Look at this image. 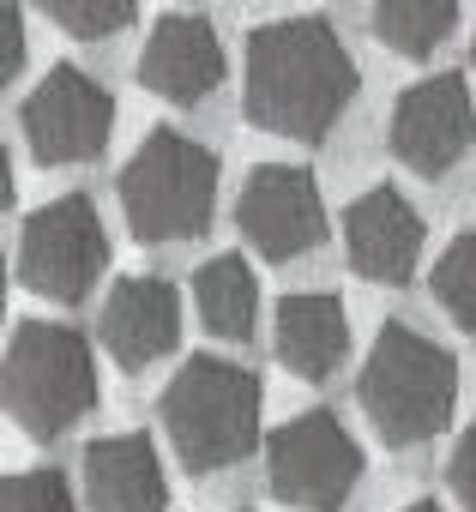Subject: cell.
Instances as JSON below:
<instances>
[{
    "label": "cell",
    "instance_id": "cell-1",
    "mask_svg": "<svg viewBox=\"0 0 476 512\" xmlns=\"http://www.w3.org/2000/svg\"><path fill=\"white\" fill-rule=\"evenodd\" d=\"M356 61L326 19H278L248 37V121L320 145L356 103Z\"/></svg>",
    "mask_w": 476,
    "mask_h": 512
},
{
    "label": "cell",
    "instance_id": "cell-2",
    "mask_svg": "<svg viewBox=\"0 0 476 512\" xmlns=\"http://www.w3.org/2000/svg\"><path fill=\"white\" fill-rule=\"evenodd\" d=\"M356 398H362V410H368V422L386 446H422L452 422L458 362H452V350H440L416 326L386 320L368 362H362Z\"/></svg>",
    "mask_w": 476,
    "mask_h": 512
},
{
    "label": "cell",
    "instance_id": "cell-3",
    "mask_svg": "<svg viewBox=\"0 0 476 512\" xmlns=\"http://www.w3.org/2000/svg\"><path fill=\"white\" fill-rule=\"evenodd\" d=\"M163 428L181 464L199 476L242 464L260 440V380L242 362L193 356L163 392Z\"/></svg>",
    "mask_w": 476,
    "mask_h": 512
},
{
    "label": "cell",
    "instance_id": "cell-4",
    "mask_svg": "<svg viewBox=\"0 0 476 512\" xmlns=\"http://www.w3.org/2000/svg\"><path fill=\"white\" fill-rule=\"evenodd\" d=\"M121 211L139 241L205 235L217 211V157L175 127L145 133V145L121 169Z\"/></svg>",
    "mask_w": 476,
    "mask_h": 512
},
{
    "label": "cell",
    "instance_id": "cell-5",
    "mask_svg": "<svg viewBox=\"0 0 476 512\" xmlns=\"http://www.w3.org/2000/svg\"><path fill=\"white\" fill-rule=\"evenodd\" d=\"M97 356L73 326L25 320L7 350V410L31 440H55L97 410Z\"/></svg>",
    "mask_w": 476,
    "mask_h": 512
},
{
    "label": "cell",
    "instance_id": "cell-6",
    "mask_svg": "<svg viewBox=\"0 0 476 512\" xmlns=\"http://www.w3.org/2000/svg\"><path fill=\"white\" fill-rule=\"evenodd\" d=\"M103 266H109V235L85 193H61L25 217V235H19L25 290H37L49 302H85L97 290Z\"/></svg>",
    "mask_w": 476,
    "mask_h": 512
},
{
    "label": "cell",
    "instance_id": "cell-7",
    "mask_svg": "<svg viewBox=\"0 0 476 512\" xmlns=\"http://www.w3.org/2000/svg\"><path fill=\"white\" fill-rule=\"evenodd\" d=\"M266 476L284 506L338 512L362 482V446L332 410H302L266 440Z\"/></svg>",
    "mask_w": 476,
    "mask_h": 512
},
{
    "label": "cell",
    "instance_id": "cell-8",
    "mask_svg": "<svg viewBox=\"0 0 476 512\" xmlns=\"http://www.w3.org/2000/svg\"><path fill=\"white\" fill-rule=\"evenodd\" d=\"M19 121H25V145L37 151V163L67 169V163H91L109 145L115 97L79 67H49V79L25 97Z\"/></svg>",
    "mask_w": 476,
    "mask_h": 512
},
{
    "label": "cell",
    "instance_id": "cell-9",
    "mask_svg": "<svg viewBox=\"0 0 476 512\" xmlns=\"http://www.w3.org/2000/svg\"><path fill=\"white\" fill-rule=\"evenodd\" d=\"M392 157L428 181L452 175L458 157L476 145V103H470V85L458 73H434V79H416L398 109H392Z\"/></svg>",
    "mask_w": 476,
    "mask_h": 512
},
{
    "label": "cell",
    "instance_id": "cell-10",
    "mask_svg": "<svg viewBox=\"0 0 476 512\" xmlns=\"http://www.w3.org/2000/svg\"><path fill=\"white\" fill-rule=\"evenodd\" d=\"M235 223L254 241V253L266 260H302L326 241V199L320 181L296 163H260L242 181V199H235Z\"/></svg>",
    "mask_w": 476,
    "mask_h": 512
},
{
    "label": "cell",
    "instance_id": "cell-11",
    "mask_svg": "<svg viewBox=\"0 0 476 512\" xmlns=\"http://www.w3.org/2000/svg\"><path fill=\"white\" fill-rule=\"evenodd\" d=\"M344 247L368 284H410L422 266V211L398 187H368L344 211Z\"/></svg>",
    "mask_w": 476,
    "mask_h": 512
},
{
    "label": "cell",
    "instance_id": "cell-12",
    "mask_svg": "<svg viewBox=\"0 0 476 512\" xmlns=\"http://www.w3.org/2000/svg\"><path fill=\"white\" fill-rule=\"evenodd\" d=\"M229 61H223V43L205 19L193 13H169L151 25L145 37V55H139V85L163 103H205L217 85H223Z\"/></svg>",
    "mask_w": 476,
    "mask_h": 512
},
{
    "label": "cell",
    "instance_id": "cell-13",
    "mask_svg": "<svg viewBox=\"0 0 476 512\" xmlns=\"http://www.w3.org/2000/svg\"><path fill=\"white\" fill-rule=\"evenodd\" d=\"M97 332H103V350L127 374L163 362L181 344V296H175V284H163V278H121L109 290V302H103V326Z\"/></svg>",
    "mask_w": 476,
    "mask_h": 512
},
{
    "label": "cell",
    "instance_id": "cell-14",
    "mask_svg": "<svg viewBox=\"0 0 476 512\" xmlns=\"http://www.w3.org/2000/svg\"><path fill=\"white\" fill-rule=\"evenodd\" d=\"M85 494L97 512H163L169 482L145 434H109L85 446Z\"/></svg>",
    "mask_w": 476,
    "mask_h": 512
},
{
    "label": "cell",
    "instance_id": "cell-15",
    "mask_svg": "<svg viewBox=\"0 0 476 512\" xmlns=\"http://www.w3.org/2000/svg\"><path fill=\"white\" fill-rule=\"evenodd\" d=\"M350 350V314L326 290H302L278 302V362L296 380H326Z\"/></svg>",
    "mask_w": 476,
    "mask_h": 512
},
{
    "label": "cell",
    "instance_id": "cell-16",
    "mask_svg": "<svg viewBox=\"0 0 476 512\" xmlns=\"http://www.w3.org/2000/svg\"><path fill=\"white\" fill-rule=\"evenodd\" d=\"M193 308H199L205 332H217V338H248V332H254V314H260L254 266L242 260V253L205 260V266L193 272Z\"/></svg>",
    "mask_w": 476,
    "mask_h": 512
},
{
    "label": "cell",
    "instance_id": "cell-17",
    "mask_svg": "<svg viewBox=\"0 0 476 512\" xmlns=\"http://www.w3.org/2000/svg\"><path fill=\"white\" fill-rule=\"evenodd\" d=\"M368 25H374V37H380L392 55L422 61V55H434V49L452 37L458 0H374V7H368Z\"/></svg>",
    "mask_w": 476,
    "mask_h": 512
},
{
    "label": "cell",
    "instance_id": "cell-18",
    "mask_svg": "<svg viewBox=\"0 0 476 512\" xmlns=\"http://www.w3.org/2000/svg\"><path fill=\"white\" fill-rule=\"evenodd\" d=\"M434 302L446 308L452 326L476 332V229L452 235L446 253L434 260Z\"/></svg>",
    "mask_w": 476,
    "mask_h": 512
},
{
    "label": "cell",
    "instance_id": "cell-19",
    "mask_svg": "<svg viewBox=\"0 0 476 512\" xmlns=\"http://www.w3.org/2000/svg\"><path fill=\"white\" fill-rule=\"evenodd\" d=\"M43 7H49V19H55L67 37H79V43H109V37H121V31L133 25L139 0H43Z\"/></svg>",
    "mask_w": 476,
    "mask_h": 512
},
{
    "label": "cell",
    "instance_id": "cell-20",
    "mask_svg": "<svg viewBox=\"0 0 476 512\" xmlns=\"http://www.w3.org/2000/svg\"><path fill=\"white\" fill-rule=\"evenodd\" d=\"M7 512H79L61 470H19L7 482Z\"/></svg>",
    "mask_w": 476,
    "mask_h": 512
},
{
    "label": "cell",
    "instance_id": "cell-21",
    "mask_svg": "<svg viewBox=\"0 0 476 512\" xmlns=\"http://www.w3.org/2000/svg\"><path fill=\"white\" fill-rule=\"evenodd\" d=\"M446 482H452L458 506H464V512H476V428L452 446V458H446Z\"/></svg>",
    "mask_w": 476,
    "mask_h": 512
},
{
    "label": "cell",
    "instance_id": "cell-22",
    "mask_svg": "<svg viewBox=\"0 0 476 512\" xmlns=\"http://www.w3.org/2000/svg\"><path fill=\"white\" fill-rule=\"evenodd\" d=\"M0 19H7V61H0V73H19L25 67V13L19 7H0Z\"/></svg>",
    "mask_w": 476,
    "mask_h": 512
},
{
    "label": "cell",
    "instance_id": "cell-23",
    "mask_svg": "<svg viewBox=\"0 0 476 512\" xmlns=\"http://www.w3.org/2000/svg\"><path fill=\"white\" fill-rule=\"evenodd\" d=\"M404 512H440V506H434V500H410Z\"/></svg>",
    "mask_w": 476,
    "mask_h": 512
}]
</instances>
